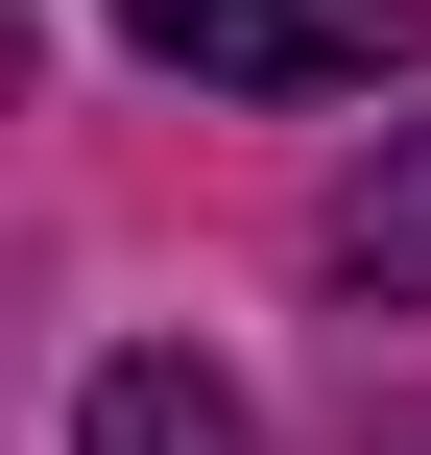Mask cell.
<instances>
[{
	"label": "cell",
	"instance_id": "6da1fadb",
	"mask_svg": "<svg viewBox=\"0 0 431 455\" xmlns=\"http://www.w3.org/2000/svg\"><path fill=\"white\" fill-rule=\"evenodd\" d=\"M120 48H168L192 96H384L431 24L408 0H120Z\"/></svg>",
	"mask_w": 431,
	"mask_h": 455
},
{
	"label": "cell",
	"instance_id": "7a4b0ae2",
	"mask_svg": "<svg viewBox=\"0 0 431 455\" xmlns=\"http://www.w3.org/2000/svg\"><path fill=\"white\" fill-rule=\"evenodd\" d=\"M72 455H264V408H240L192 336H144V360H96V384H72Z\"/></svg>",
	"mask_w": 431,
	"mask_h": 455
},
{
	"label": "cell",
	"instance_id": "3957f363",
	"mask_svg": "<svg viewBox=\"0 0 431 455\" xmlns=\"http://www.w3.org/2000/svg\"><path fill=\"white\" fill-rule=\"evenodd\" d=\"M312 240H336V288H360V312H431V120H384V168H360Z\"/></svg>",
	"mask_w": 431,
	"mask_h": 455
}]
</instances>
